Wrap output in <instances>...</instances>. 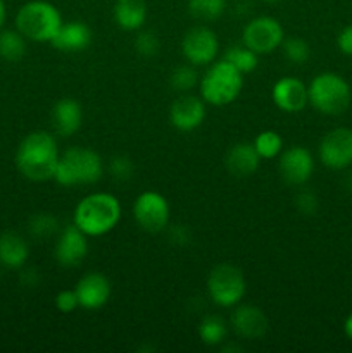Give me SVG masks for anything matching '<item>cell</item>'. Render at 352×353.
<instances>
[{
  "mask_svg": "<svg viewBox=\"0 0 352 353\" xmlns=\"http://www.w3.org/2000/svg\"><path fill=\"white\" fill-rule=\"evenodd\" d=\"M57 140L47 131H33L21 140L16 152L17 171L30 181L54 179L59 162Z\"/></svg>",
  "mask_w": 352,
  "mask_h": 353,
  "instance_id": "cell-1",
  "label": "cell"
},
{
  "mask_svg": "<svg viewBox=\"0 0 352 353\" xmlns=\"http://www.w3.org/2000/svg\"><path fill=\"white\" fill-rule=\"evenodd\" d=\"M121 202L116 195L106 192L83 196L72 212V224L88 238H99L110 233L121 221Z\"/></svg>",
  "mask_w": 352,
  "mask_h": 353,
  "instance_id": "cell-2",
  "label": "cell"
},
{
  "mask_svg": "<svg viewBox=\"0 0 352 353\" xmlns=\"http://www.w3.org/2000/svg\"><path fill=\"white\" fill-rule=\"evenodd\" d=\"M104 176V161L95 150L85 147L68 148L59 155L54 179L61 186L71 188L79 185H93Z\"/></svg>",
  "mask_w": 352,
  "mask_h": 353,
  "instance_id": "cell-3",
  "label": "cell"
},
{
  "mask_svg": "<svg viewBox=\"0 0 352 353\" xmlns=\"http://www.w3.org/2000/svg\"><path fill=\"white\" fill-rule=\"evenodd\" d=\"M62 23L59 9L47 0H30L16 14V30L38 43H50Z\"/></svg>",
  "mask_w": 352,
  "mask_h": 353,
  "instance_id": "cell-4",
  "label": "cell"
},
{
  "mask_svg": "<svg viewBox=\"0 0 352 353\" xmlns=\"http://www.w3.org/2000/svg\"><path fill=\"white\" fill-rule=\"evenodd\" d=\"M200 97L209 105L224 107L238 99L244 88V74L228 61H214L199 83Z\"/></svg>",
  "mask_w": 352,
  "mask_h": 353,
  "instance_id": "cell-5",
  "label": "cell"
},
{
  "mask_svg": "<svg viewBox=\"0 0 352 353\" xmlns=\"http://www.w3.org/2000/svg\"><path fill=\"white\" fill-rule=\"evenodd\" d=\"M309 103L321 114L340 116L349 109L352 92L349 83L337 72H321L307 86Z\"/></svg>",
  "mask_w": 352,
  "mask_h": 353,
  "instance_id": "cell-6",
  "label": "cell"
},
{
  "mask_svg": "<svg viewBox=\"0 0 352 353\" xmlns=\"http://www.w3.org/2000/svg\"><path fill=\"white\" fill-rule=\"evenodd\" d=\"M207 293L217 307L223 309L237 307L247 293L244 271L230 262L217 264L207 278Z\"/></svg>",
  "mask_w": 352,
  "mask_h": 353,
  "instance_id": "cell-7",
  "label": "cell"
},
{
  "mask_svg": "<svg viewBox=\"0 0 352 353\" xmlns=\"http://www.w3.org/2000/svg\"><path fill=\"white\" fill-rule=\"evenodd\" d=\"M285 31L280 21L271 16H257L248 21L242 33V43L257 55H268L282 47Z\"/></svg>",
  "mask_w": 352,
  "mask_h": 353,
  "instance_id": "cell-8",
  "label": "cell"
},
{
  "mask_svg": "<svg viewBox=\"0 0 352 353\" xmlns=\"http://www.w3.org/2000/svg\"><path fill=\"white\" fill-rule=\"evenodd\" d=\"M169 214L171 210L166 196L152 190L140 193L133 203V217L145 233L157 234L164 231L169 223Z\"/></svg>",
  "mask_w": 352,
  "mask_h": 353,
  "instance_id": "cell-9",
  "label": "cell"
},
{
  "mask_svg": "<svg viewBox=\"0 0 352 353\" xmlns=\"http://www.w3.org/2000/svg\"><path fill=\"white\" fill-rule=\"evenodd\" d=\"M183 57L192 65H209L216 61L219 52V40L211 28L199 24L183 34L182 40Z\"/></svg>",
  "mask_w": 352,
  "mask_h": 353,
  "instance_id": "cell-10",
  "label": "cell"
},
{
  "mask_svg": "<svg viewBox=\"0 0 352 353\" xmlns=\"http://www.w3.org/2000/svg\"><path fill=\"white\" fill-rule=\"evenodd\" d=\"M321 164L333 171H344L352 165V130L351 128H335L328 131L317 147Z\"/></svg>",
  "mask_w": 352,
  "mask_h": 353,
  "instance_id": "cell-11",
  "label": "cell"
},
{
  "mask_svg": "<svg viewBox=\"0 0 352 353\" xmlns=\"http://www.w3.org/2000/svg\"><path fill=\"white\" fill-rule=\"evenodd\" d=\"M280 174L285 183L292 186H302L314 172V157L306 147H290L280 154Z\"/></svg>",
  "mask_w": 352,
  "mask_h": 353,
  "instance_id": "cell-12",
  "label": "cell"
},
{
  "mask_svg": "<svg viewBox=\"0 0 352 353\" xmlns=\"http://www.w3.org/2000/svg\"><path fill=\"white\" fill-rule=\"evenodd\" d=\"M206 119V102L202 97L183 93L173 100L169 107V123L175 130L182 133H190L197 130Z\"/></svg>",
  "mask_w": 352,
  "mask_h": 353,
  "instance_id": "cell-13",
  "label": "cell"
},
{
  "mask_svg": "<svg viewBox=\"0 0 352 353\" xmlns=\"http://www.w3.org/2000/svg\"><path fill=\"white\" fill-rule=\"evenodd\" d=\"M88 255V236L71 224L59 231L55 241V261L62 268H76Z\"/></svg>",
  "mask_w": 352,
  "mask_h": 353,
  "instance_id": "cell-14",
  "label": "cell"
},
{
  "mask_svg": "<svg viewBox=\"0 0 352 353\" xmlns=\"http://www.w3.org/2000/svg\"><path fill=\"white\" fill-rule=\"evenodd\" d=\"M271 99L280 110L286 114H295L306 109L309 103L306 83L295 76H285L278 79L271 90Z\"/></svg>",
  "mask_w": 352,
  "mask_h": 353,
  "instance_id": "cell-15",
  "label": "cell"
},
{
  "mask_svg": "<svg viewBox=\"0 0 352 353\" xmlns=\"http://www.w3.org/2000/svg\"><path fill=\"white\" fill-rule=\"evenodd\" d=\"M75 292L81 309L99 310L109 302L110 281L102 272H88L78 279Z\"/></svg>",
  "mask_w": 352,
  "mask_h": 353,
  "instance_id": "cell-16",
  "label": "cell"
},
{
  "mask_svg": "<svg viewBox=\"0 0 352 353\" xmlns=\"http://www.w3.org/2000/svg\"><path fill=\"white\" fill-rule=\"evenodd\" d=\"M93 33L90 26L83 21H68L62 23L55 37L52 38L50 45L59 52L66 54H78L86 50L92 45Z\"/></svg>",
  "mask_w": 352,
  "mask_h": 353,
  "instance_id": "cell-17",
  "label": "cell"
},
{
  "mask_svg": "<svg viewBox=\"0 0 352 353\" xmlns=\"http://www.w3.org/2000/svg\"><path fill=\"white\" fill-rule=\"evenodd\" d=\"M231 327L244 340H259L268 331V317L255 305H238L231 314Z\"/></svg>",
  "mask_w": 352,
  "mask_h": 353,
  "instance_id": "cell-18",
  "label": "cell"
},
{
  "mask_svg": "<svg viewBox=\"0 0 352 353\" xmlns=\"http://www.w3.org/2000/svg\"><path fill=\"white\" fill-rule=\"evenodd\" d=\"M83 109L81 103L71 97L57 100L52 107V124L59 137H72L81 128Z\"/></svg>",
  "mask_w": 352,
  "mask_h": 353,
  "instance_id": "cell-19",
  "label": "cell"
},
{
  "mask_svg": "<svg viewBox=\"0 0 352 353\" xmlns=\"http://www.w3.org/2000/svg\"><path fill=\"white\" fill-rule=\"evenodd\" d=\"M259 164H261V157H259L257 150L254 148V145L247 143V141L235 143L224 157L226 171L235 178H248L257 171Z\"/></svg>",
  "mask_w": 352,
  "mask_h": 353,
  "instance_id": "cell-20",
  "label": "cell"
},
{
  "mask_svg": "<svg viewBox=\"0 0 352 353\" xmlns=\"http://www.w3.org/2000/svg\"><path fill=\"white\" fill-rule=\"evenodd\" d=\"M114 21L124 31H138L147 23L148 7L145 0H116Z\"/></svg>",
  "mask_w": 352,
  "mask_h": 353,
  "instance_id": "cell-21",
  "label": "cell"
},
{
  "mask_svg": "<svg viewBox=\"0 0 352 353\" xmlns=\"http://www.w3.org/2000/svg\"><path fill=\"white\" fill-rule=\"evenodd\" d=\"M30 257V245L21 234L7 231L0 234V265L7 269H23Z\"/></svg>",
  "mask_w": 352,
  "mask_h": 353,
  "instance_id": "cell-22",
  "label": "cell"
},
{
  "mask_svg": "<svg viewBox=\"0 0 352 353\" xmlns=\"http://www.w3.org/2000/svg\"><path fill=\"white\" fill-rule=\"evenodd\" d=\"M26 55V38L17 30L0 31V57L7 62H17Z\"/></svg>",
  "mask_w": 352,
  "mask_h": 353,
  "instance_id": "cell-23",
  "label": "cell"
},
{
  "mask_svg": "<svg viewBox=\"0 0 352 353\" xmlns=\"http://www.w3.org/2000/svg\"><path fill=\"white\" fill-rule=\"evenodd\" d=\"M188 14L197 21L213 23L226 12L228 0H188Z\"/></svg>",
  "mask_w": 352,
  "mask_h": 353,
  "instance_id": "cell-24",
  "label": "cell"
},
{
  "mask_svg": "<svg viewBox=\"0 0 352 353\" xmlns=\"http://www.w3.org/2000/svg\"><path fill=\"white\" fill-rule=\"evenodd\" d=\"M228 336V324L219 316H206L199 324V338L209 347H217Z\"/></svg>",
  "mask_w": 352,
  "mask_h": 353,
  "instance_id": "cell-25",
  "label": "cell"
},
{
  "mask_svg": "<svg viewBox=\"0 0 352 353\" xmlns=\"http://www.w3.org/2000/svg\"><path fill=\"white\" fill-rule=\"evenodd\" d=\"M224 61L230 62L233 68H237L242 74H248L254 72L259 65V55L254 50L247 47V45H233L224 52Z\"/></svg>",
  "mask_w": 352,
  "mask_h": 353,
  "instance_id": "cell-26",
  "label": "cell"
},
{
  "mask_svg": "<svg viewBox=\"0 0 352 353\" xmlns=\"http://www.w3.org/2000/svg\"><path fill=\"white\" fill-rule=\"evenodd\" d=\"M252 145L257 150L259 157L266 159V161L278 157L283 152V138L280 137V133L273 130H266L259 133L255 140L252 141Z\"/></svg>",
  "mask_w": 352,
  "mask_h": 353,
  "instance_id": "cell-27",
  "label": "cell"
},
{
  "mask_svg": "<svg viewBox=\"0 0 352 353\" xmlns=\"http://www.w3.org/2000/svg\"><path fill=\"white\" fill-rule=\"evenodd\" d=\"M199 83H200L199 72H197L195 65L192 64L178 65L176 69H173L171 76H169V85H171V88L182 93H186L190 92V90H193Z\"/></svg>",
  "mask_w": 352,
  "mask_h": 353,
  "instance_id": "cell-28",
  "label": "cell"
},
{
  "mask_svg": "<svg viewBox=\"0 0 352 353\" xmlns=\"http://www.w3.org/2000/svg\"><path fill=\"white\" fill-rule=\"evenodd\" d=\"M28 230H30V234L33 238L43 240V238L57 234L61 228H59V221L54 214L40 212L31 217L30 223H28Z\"/></svg>",
  "mask_w": 352,
  "mask_h": 353,
  "instance_id": "cell-29",
  "label": "cell"
},
{
  "mask_svg": "<svg viewBox=\"0 0 352 353\" xmlns=\"http://www.w3.org/2000/svg\"><path fill=\"white\" fill-rule=\"evenodd\" d=\"M282 50L283 55H285L286 61H290L292 64L302 65L309 61L311 57V47L306 40L302 38H285L282 43Z\"/></svg>",
  "mask_w": 352,
  "mask_h": 353,
  "instance_id": "cell-30",
  "label": "cell"
},
{
  "mask_svg": "<svg viewBox=\"0 0 352 353\" xmlns=\"http://www.w3.org/2000/svg\"><path fill=\"white\" fill-rule=\"evenodd\" d=\"M161 48V40L157 34L150 30H138V34L135 37V50L141 55V57H154L159 54Z\"/></svg>",
  "mask_w": 352,
  "mask_h": 353,
  "instance_id": "cell-31",
  "label": "cell"
},
{
  "mask_svg": "<svg viewBox=\"0 0 352 353\" xmlns=\"http://www.w3.org/2000/svg\"><path fill=\"white\" fill-rule=\"evenodd\" d=\"M135 165L128 155H114L109 162V172L116 181H128L133 176Z\"/></svg>",
  "mask_w": 352,
  "mask_h": 353,
  "instance_id": "cell-32",
  "label": "cell"
},
{
  "mask_svg": "<svg viewBox=\"0 0 352 353\" xmlns=\"http://www.w3.org/2000/svg\"><path fill=\"white\" fill-rule=\"evenodd\" d=\"M295 207L300 214H304V216H314V214L317 212L320 203H317V196L314 195L313 192H309V190H302L300 193H297Z\"/></svg>",
  "mask_w": 352,
  "mask_h": 353,
  "instance_id": "cell-33",
  "label": "cell"
},
{
  "mask_svg": "<svg viewBox=\"0 0 352 353\" xmlns=\"http://www.w3.org/2000/svg\"><path fill=\"white\" fill-rule=\"evenodd\" d=\"M55 307H57L59 312L62 314H71L75 312L79 307L78 296H76L75 290H62L55 296Z\"/></svg>",
  "mask_w": 352,
  "mask_h": 353,
  "instance_id": "cell-34",
  "label": "cell"
},
{
  "mask_svg": "<svg viewBox=\"0 0 352 353\" xmlns=\"http://www.w3.org/2000/svg\"><path fill=\"white\" fill-rule=\"evenodd\" d=\"M337 45H338V50H340L342 54L352 57V24L351 26H345L344 30L338 33Z\"/></svg>",
  "mask_w": 352,
  "mask_h": 353,
  "instance_id": "cell-35",
  "label": "cell"
},
{
  "mask_svg": "<svg viewBox=\"0 0 352 353\" xmlns=\"http://www.w3.org/2000/svg\"><path fill=\"white\" fill-rule=\"evenodd\" d=\"M190 233L186 231V228L183 226H175L171 230V234H169V240L173 241L175 245H186L188 243Z\"/></svg>",
  "mask_w": 352,
  "mask_h": 353,
  "instance_id": "cell-36",
  "label": "cell"
},
{
  "mask_svg": "<svg viewBox=\"0 0 352 353\" xmlns=\"http://www.w3.org/2000/svg\"><path fill=\"white\" fill-rule=\"evenodd\" d=\"M21 281H23V285L28 286L38 285V276L37 272H35V269H26V271L23 272V276H21Z\"/></svg>",
  "mask_w": 352,
  "mask_h": 353,
  "instance_id": "cell-37",
  "label": "cell"
},
{
  "mask_svg": "<svg viewBox=\"0 0 352 353\" xmlns=\"http://www.w3.org/2000/svg\"><path fill=\"white\" fill-rule=\"evenodd\" d=\"M344 333H345V336H347L349 340L352 341V312L349 314L347 317H345V321H344Z\"/></svg>",
  "mask_w": 352,
  "mask_h": 353,
  "instance_id": "cell-38",
  "label": "cell"
},
{
  "mask_svg": "<svg viewBox=\"0 0 352 353\" xmlns=\"http://www.w3.org/2000/svg\"><path fill=\"white\" fill-rule=\"evenodd\" d=\"M7 19V9H6V2L3 0H0V30H2L3 23H6Z\"/></svg>",
  "mask_w": 352,
  "mask_h": 353,
  "instance_id": "cell-39",
  "label": "cell"
},
{
  "mask_svg": "<svg viewBox=\"0 0 352 353\" xmlns=\"http://www.w3.org/2000/svg\"><path fill=\"white\" fill-rule=\"evenodd\" d=\"M344 186H345V190H347V192L352 193V171L345 174V178H344Z\"/></svg>",
  "mask_w": 352,
  "mask_h": 353,
  "instance_id": "cell-40",
  "label": "cell"
},
{
  "mask_svg": "<svg viewBox=\"0 0 352 353\" xmlns=\"http://www.w3.org/2000/svg\"><path fill=\"white\" fill-rule=\"evenodd\" d=\"M262 2H266V3H278V2H283V0H262Z\"/></svg>",
  "mask_w": 352,
  "mask_h": 353,
  "instance_id": "cell-41",
  "label": "cell"
},
{
  "mask_svg": "<svg viewBox=\"0 0 352 353\" xmlns=\"http://www.w3.org/2000/svg\"><path fill=\"white\" fill-rule=\"evenodd\" d=\"M0 278H2V271H0Z\"/></svg>",
  "mask_w": 352,
  "mask_h": 353,
  "instance_id": "cell-42",
  "label": "cell"
}]
</instances>
